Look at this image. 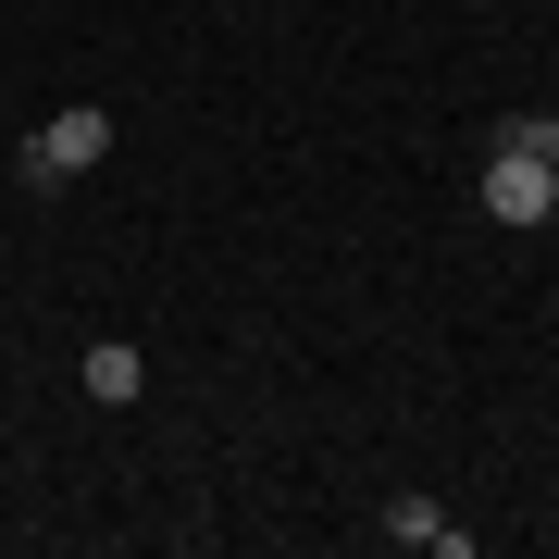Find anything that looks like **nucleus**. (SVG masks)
Masks as SVG:
<instances>
[{
	"instance_id": "obj_1",
	"label": "nucleus",
	"mask_w": 559,
	"mask_h": 559,
	"mask_svg": "<svg viewBox=\"0 0 559 559\" xmlns=\"http://www.w3.org/2000/svg\"><path fill=\"white\" fill-rule=\"evenodd\" d=\"M100 150H112V112H100V100H62V112L38 124V138H25V187L50 200V187H75Z\"/></svg>"
},
{
	"instance_id": "obj_2",
	"label": "nucleus",
	"mask_w": 559,
	"mask_h": 559,
	"mask_svg": "<svg viewBox=\"0 0 559 559\" xmlns=\"http://www.w3.org/2000/svg\"><path fill=\"white\" fill-rule=\"evenodd\" d=\"M485 212H498V224H547V162L498 138V162H485Z\"/></svg>"
},
{
	"instance_id": "obj_3",
	"label": "nucleus",
	"mask_w": 559,
	"mask_h": 559,
	"mask_svg": "<svg viewBox=\"0 0 559 559\" xmlns=\"http://www.w3.org/2000/svg\"><path fill=\"white\" fill-rule=\"evenodd\" d=\"M138 385H150V360L124 348V336H100V348H87V399H100V411H124Z\"/></svg>"
},
{
	"instance_id": "obj_4",
	"label": "nucleus",
	"mask_w": 559,
	"mask_h": 559,
	"mask_svg": "<svg viewBox=\"0 0 559 559\" xmlns=\"http://www.w3.org/2000/svg\"><path fill=\"white\" fill-rule=\"evenodd\" d=\"M385 535H399V547H436V559H460V547H473L436 498H399V510H385Z\"/></svg>"
},
{
	"instance_id": "obj_5",
	"label": "nucleus",
	"mask_w": 559,
	"mask_h": 559,
	"mask_svg": "<svg viewBox=\"0 0 559 559\" xmlns=\"http://www.w3.org/2000/svg\"><path fill=\"white\" fill-rule=\"evenodd\" d=\"M510 150H535V162H559V112H522V124H510Z\"/></svg>"
},
{
	"instance_id": "obj_6",
	"label": "nucleus",
	"mask_w": 559,
	"mask_h": 559,
	"mask_svg": "<svg viewBox=\"0 0 559 559\" xmlns=\"http://www.w3.org/2000/svg\"><path fill=\"white\" fill-rule=\"evenodd\" d=\"M547 224H559V162H547Z\"/></svg>"
}]
</instances>
